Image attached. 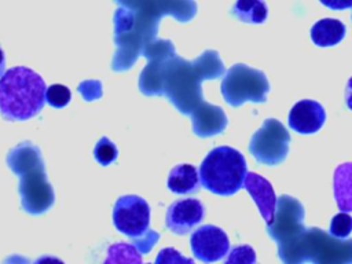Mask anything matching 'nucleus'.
Wrapping results in <instances>:
<instances>
[{
    "label": "nucleus",
    "instance_id": "f257e3e1",
    "mask_svg": "<svg viewBox=\"0 0 352 264\" xmlns=\"http://www.w3.org/2000/svg\"><path fill=\"white\" fill-rule=\"evenodd\" d=\"M45 82L34 70L15 66L0 77V114L8 121H25L41 111Z\"/></svg>",
    "mask_w": 352,
    "mask_h": 264
},
{
    "label": "nucleus",
    "instance_id": "f03ea898",
    "mask_svg": "<svg viewBox=\"0 0 352 264\" xmlns=\"http://www.w3.org/2000/svg\"><path fill=\"white\" fill-rule=\"evenodd\" d=\"M175 72L170 73L169 99L184 114H191L202 100L201 81L217 78L224 73L223 62L216 51H206L194 62L176 58Z\"/></svg>",
    "mask_w": 352,
    "mask_h": 264
},
{
    "label": "nucleus",
    "instance_id": "7ed1b4c3",
    "mask_svg": "<svg viewBox=\"0 0 352 264\" xmlns=\"http://www.w3.org/2000/svg\"><path fill=\"white\" fill-rule=\"evenodd\" d=\"M8 165L21 175L19 191L25 210L33 214L45 212L54 202V192L45 180L40 150L30 143L19 144L10 153Z\"/></svg>",
    "mask_w": 352,
    "mask_h": 264
},
{
    "label": "nucleus",
    "instance_id": "20e7f679",
    "mask_svg": "<svg viewBox=\"0 0 352 264\" xmlns=\"http://www.w3.org/2000/svg\"><path fill=\"white\" fill-rule=\"evenodd\" d=\"M278 250L285 263H352V239L338 241L320 228H304Z\"/></svg>",
    "mask_w": 352,
    "mask_h": 264
},
{
    "label": "nucleus",
    "instance_id": "39448f33",
    "mask_svg": "<svg viewBox=\"0 0 352 264\" xmlns=\"http://www.w3.org/2000/svg\"><path fill=\"white\" fill-rule=\"evenodd\" d=\"M246 173L245 157L230 146L210 150L199 166L202 186L221 197L232 195L241 190Z\"/></svg>",
    "mask_w": 352,
    "mask_h": 264
},
{
    "label": "nucleus",
    "instance_id": "423d86ee",
    "mask_svg": "<svg viewBox=\"0 0 352 264\" xmlns=\"http://www.w3.org/2000/svg\"><path fill=\"white\" fill-rule=\"evenodd\" d=\"M268 91L270 82L265 74L243 63L234 65L221 81L223 98L234 107L245 102L263 103L267 99Z\"/></svg>",
    "mask_w": 352,
    "mask_h": 264
},
{
    "label": "nucleus",
    "instance_id": "0eeeda50",
    "mask_svg": "<svg viewBox=\"0 0 352 264\" xmlns=\"http://www.w3.org/2000/svg\"><path fill=\"white\" fill-rule=\"evenodd\" d=\"M290 135L275 118H267L249 143V151L257 162L264 165L280 164L289 153Z\"/></svg>",
    "mask_w": 352,
    "mask_h": 264
},
{
    "label": "nucleus",
    "instance_id": "6e6552de",
    "mask_svg": "<svg viewBox=\"0 0 352 264\" xmlns=\"http://www.w3.org/2000/svg\"><path fill=\"white\" fill-rule=\"evenodd\" d=\"M113 224L116 228L129 236H143L150 224V206L139 195H122L113 208Z\"/></svg>",
    "mask_w": 352,
    "mask_h": 264
},
{
    "label": "nucleus",
    "instance_id": "1a4fd4ad",
    "mask_svg": "<svg viewBox=\"0 0 352 264\" xmlns=\"http://www.w3.org/2000/svg\"><path fill=\"white\" fill-rule=\"evenodd\" d=\"M304 208L290 195H282L276 201V208L272 220L267 224L270 236L278 243V248L293 241L305 227Z\"/></svg>",
    "mask_w": 352,
    "mask_h": 264
},
{
    "label": "nucleus",
    "instance_id": "9d476101",
    "mask_svg": "<svg viewBox=\"0 0 352 264\" xmlns=\"http://www.w3.org/2000/svg\"><path fill=\"white\" fill-rule=\"evenodd\" d=\"M190 246L195 258L212 263L223 258L228 253L230 241L220 227L206 224L191 234Z\"/></svg>",
    "mask_w": 352,
    "mask_h": 264
},
{
    "label": "nucleus",
    "instance_id": "9b49d317",
    "mask_svg": "<svg viewBox=\"0 0 352 264\" xmlns=\"http://www.w3.org/2000/svg\"><path fill=\"white\" fill-rule=\"evenodd\" d=\"M205 209L195 198L177 199L169 205L165 216V226L175 234L183 235L192 230L204 219Z\"/></svg>",
    "mask_w": 352,
    "mask_h": 264
},
{
    "label": "nucleus",
    "instance_id": "f8f14e48",
    "mask_svg": "<svg viewBox=\"0 0 352 264\" xmlns=\"http://www.w3.org/2000/svg\"><path fill=\"white\" fill-rule=\"evenodd\" d=\"M326 120V113L319 102L304 99L297 102L289 113V126L298 133L318 132Z\"/></svg>",
    "mask_w": 352,
    "mask_h": 264
},
{
    "label": "nucleus",
    "instance_id": "ddd939ff",
    "mask_svg": "<svg viewBox=\"0 0 352 264\" xmlns=\"http://www.w3.org/2000/svg\"><path fill=\"white\" fill-rule=\"evenodd\" d=\"M243 188L250 194L253 201L256 202L263 219L268 224L276 208V197L271 183L254 172H248L243 182Z\"/></svg>",
    "mask_w": 352,
    "mask_h": 264
},
{
    "label": "nucleus",
    "instance_id": "4468645a",
    "mask_svg": "<svg viewBox=\"0 0 352 264\" xmlns=\"http://www.w3.org/2000/svg\"><path fill=\"white\" fill-rule=\"evenodd\" d=\"M192 128L198 136L206 138L220 133L227 125V116L219 106L202 102L191 113Z\"/></svg>",
    "mask_w": 352,
    "mask_h": 264
},
{
    "label": "nucleus",
    "instance_id": "2eb2a0df",
    "mask_svg": "<svg viewBox=\"0 0 352 264\" xmlns=\"http://www.w3.org/2000/svg\"><path fill=\"white\" fill-rule=\"evenodd\" d=\"M333 190L340 210L352 212V162H344L336 168Z\"/></svg>",
    "mask_w": 352,
    "mask_h": 264
},
{
    "label": "nucleus",
    "instance_id": "dca6fc26",
    "mask_svg": "<svg viewBox=\"0 0 352 264\" xmlns=\"http://www.w3.org/2000/svg\"><path fill=\"white\" fill-rule=\"evenodd\" d=\"M168 188L176 194H191L199 187V173L190 164H180L170 169Z\"/></svg>",
    "mask_w": 352,
    "mask_h": 264
},
{
    "label": "nucleus",
    "instance_id": "f3484780",
    "mask_svg": "<svg viewBox=\"0 0 352 264\" xmlns=\"http://www.w3.org/2000/svg\"><path fill=\"white\" fill-rule=\"evenodd\" d=\"M345 25L334 18H323L311 28V38L319 47L338 44L345 36Z\"/></svg>",
    "mask_w": 352,
    "mask_h": 264
},
{
    "label": "nucleus",
    "instance_id": "a211bd4d",
    "mask_svg": "<svg viewBox=\"0 0 352 264\" xmlns=\"http://www.w3.org/2000/svg\"><path fill=\"white\" fill-rule=\"evenodd\" d=\"M232 14L246 23H263L267 19L268 8L264 0H236Z\"/></svg>",
    "mask_w": 352,
    "mask_h": 264
},
{
    "label": "nucleus",
    "instance_id": "6ab92c4d",
    "mask_svg": "<svg viewBox=\"0 0 352 264\" xmlns=\"http://www.w3.org/2000/svg\"><path fill=\"white\" fill-rule=\"evenodd\" d=\"M352 232V217L348 214V212H340L336 214L330 221L329 234L338 238L345 239Z\"/></svg>",
    "mask_w": 352,
    "mask_h": 264
},
{
    "label": "nucleus",
    "instance_id": "aec40b11",
    "mask_svg": "<svg viewBox=\"0 0 352 264\" xmlns=\"http://www.w3.org/2000/svg\"><path fill=\"white\" fill-rule=\"evenodd\" d=\"M70 98H72L70 89L62 84L50 85L45 91V100L56 109L65 107L70 102Z\"/></svg>",
    "mask_w": 352,
    "mask_h": 264
},
{
    "label": "nucleus",
    "instance_id": "412c9836",
    "mask_svg": "<svg viewBox=\"0 0 352 264\" xmlns=\"http://www.w3.org/2000/svg\"><path fill=\"white\" fill-rule=\"evenodd\" d=\"M117 154H118L117 147L109 138H102L94 148V155L96 161L102 165L111 164L117 158Z\"/></svg>",
    "mask_w": 352,
    "mask_h": 264
},
{
    "label": "nucleus",
    "instance_id": "4be33fe9",
    "mask_svg": "<svg viewBox=\"0 0 352 264\" xmlns=\"http://www.w3.org/2000/svg\"><path fill=\"white\" fill-rule=\"evenodd\" d=\"M256 261V254L252 246L249 245H239L231 249L226 263L231 264V263H248L252 264Z\"/></svg>",
    "mask_w": 352,
    "mask_h": 264
},
{
    "label": "nucleus",
    "instance_id": "5701e85b",
    "mask_svg": "<svg viewBox=\"0 0 352 264\" xmlns=\"http://www.w3.org/2000/svg\"><path fill=\"white\" fill-rule=\"evenodd\" d=\"M155 263H192L191 258H187V257H183L176 249L173 248H165L162 249L157 258H155Z\"/></svg>",
    "mask_w": 352,
    "mask_h": 264
},
{
    "label": "nucleus",
    "instance_id": "b1692460",
    "mask_svg": "<svg viewBox=\"0 0 352 264\" xmlns=\"http://www.w3.org/2000/svg\"><path fill=\"white\" fill-rule=\"evenodd\" d=\"M319 1L330 10L352 8V0H319Z\"/></svg>",
    "mask_w": 352,
    "mask_h": 264
},
{
    "label": "nucleus",
    "instance_id": "393cba45",
    "mask_svg": "<svg viewBox=\"0 0 352 264\" xmlns=\"http://www.w3.org/2000/svg\"><path fill=\"white\" fill-rule=\"evenodd\" d=\"M345 102H346L348 109L352 110V77L348 80V84H346V89H345Z\"/></svg>",
    "mask_w": 352,
    "mask_h": 264
},
{
    "label": "nucleus",
    "instance_id": "a878e982",
    "mask_svg": "<svg viewBox=\"0 0 352 264\" xmlns=\"http://www.w3.org/2000/svg\"><path fill=\"white\" fill-rule=\"evenodd\" d=\"M4 67H6V58H4V52L0 48V77L4 74Z\"/></svg>",
    "mask_w": 352,
    "mask_h": 264
}]
</instances>
